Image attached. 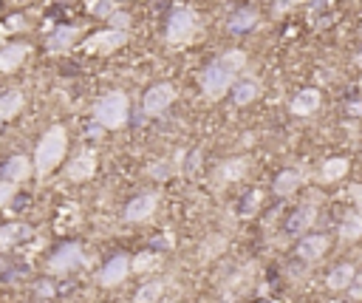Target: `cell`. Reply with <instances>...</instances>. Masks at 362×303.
<instances>
[{"mask_svg":"<svg viewBox=\"0 0 362 303\" xmlns=\"http://www.w3.org/2000/svg\"><path fill=\"white\" fill-rule=\"evenodd\" d=\"M258 94H260L258 79H238L235 88H233V102L235 105H249V102L258 100Z\"/></svg>","mask_w":362,"mask_h":303,"instance_id":"21","label":"cell"},{"mask_svg":"<svg viewBox=\"0 0 362 303\" xmlns=\"http://www.w3.org/2000/svg\"><path fill=\"white\" fill-rule=\"evenodd\" d=\"M246 170H249V162L246 159H226V162H221L218 167H215V173H212V182L218 185V187H223V185H233V182H241L244 176H246Z\"/></svg>","mask_w":362,"mask_h":303,"instance_id":"13","label":"cell"},{"mask_svg":"<svg viewBox=\"0 0 362 303\" xmlns=\"http://www.w3.org/2000/svg\"><path fill=\"white\" fill-rule=\"evenodd\" d=\"M244 68H246V54L241 49H233V52L221 54L218 60H212L201 71V91H204V97L212 100V102L226 97V91L235 88V79H238V74Z\"/></svg>","mask_w":362,"mask_h":303,"instance_id":"1","label":"cell"},{"mask_svg":"<svg viewBox=\"0 0 362 303\" xmlns=\"http://www.w3.org/2000/svg\"><path fill=\"white\" fill-rule=\"evenodd\" d=\"M130 272H133V261L127 255H116L100 270V283L102 286H119Z\"/></svg>","mask_w":362,"mask_h":303,"instance_id":"12","label":"cell"},{"mask_svg":"<svg viewBox=\"0 0 362 303\" xmlns=\"http://www.w3.org/2000/svg\"><path fill=\"white\" fill-rule=\"evenodd\" d=\"M348 289H351V297H354V300H362V272H356V278H354V283H351Z\"/></svg>","mask_w":362,"mask_h":303,"instance_id":"33","label":"cell"},{"mask_svg":"<svg viewBox=\"0 0 362 303\" xmlns=\"http://www.w3.org/2000/svg\"><path fill=\"white\" fill-rule=\"evenodd\" d=\"M356 65L362 68V49H359V54H356Z\"/></svg>","mask_w":362,"mask_h":303,"instance_id":"39","label":"cell"},{"mask_svg":"<svg viewBox=\"0 0 362 303\" xmlns=\"http://www.w3.org/2000/svg\"><path fill=\"white\" fill-rule=\"evenodd\" d=\"M6 34H9L6 23H0V49H6V46H9V42H6Z\"/></svg>","mask_w":362,"mask_h":303,"instance_id":"38","label":"cell"},{"mask_svg":"<svg viewBox=\"0 0 362 303\" xmlns=\"http://www.w3.org/2000/svg\"><path fill=\"white\" fill-rule=\"evenodd\" d=\"M6 29H9V31H20V29H26V20H23L20 15H12V17L6 20Z\"/></svg>","mask_w":362,"mask_h":303,"instance_id":"34","label":"cell"},{"mask_svg":"<svg viewBox=\"0 0 362 303\" xmlns=\"http://www.w3.org/2000/svg\"><path fill=\"white\" fill-rule=\"evenodd\" d=\"M108 23H111V29H116V31H127V29H130V15H127V12H116Z\"/></svg>","mask_w":362,"mask_h":303,"instance_id":"30","label":"cell"},{"mask_svg":"<svg viewBox=\"0 0 362 303\" xmlns=\"http://www.w3.org/2000/svg\"><path fill=\"white\" fill-rule=\"evenodd\" d=\"M148 173H150L153 179H167V167H164V164H150Z\"/></svg>","mask_w":362,"mask_h":303,"instance_id":"35","label":"cell"},{"mask_svg":"<svg viewBox=\"0 0 362 303\" xmlns=\"http://www.w3.org/2000/svg\"><path fill=\"white\" fill-rule=\"evenodd\" d=\"M258 204H260V193H258V190H252V193L244 199V210H241V212H244V215H252V212L258 210Z\"/></svg>","mask_w":362,"mask_h":303,"instance_id":"31","label":"cell"},{"mask_svg":"<svg viewBox=\"0 0 362 303\" xmlns=\"http://www.w3.org/2000/svg\"><path fill=\"white\" fill-rule=\"evenodd\" d=\"M82 34V26L71 23V26H57L49 37H45V52L49 54H65L68 49L77 46V40Z\"/></svg>","mask_w":362,"mask_h":303,"instance_id":"8","label":"cell"},{"mask_svg":"<svg viewBox=\"0 0 362 303\" xmlns=\"http://www.w3.org/2000/svg\"><path fill=\"white\" fill-rule=\"evenodd\" d=\"M320 102H323V94L317 91V88H303V91H297L294 94V100H292V114L294 116H311L317 108H320Z\"/></svg>","mask_w":362,"mask_h":303,"instance_id":"17","label":"cell"},{"mask_svg":"<svg viewBox=\"0 0 362 303\" xmlns=\"http://www.w3.org/2000/svg\"><path fill=\"white\" fill-rule=\"evenodd\" d=\"M167 42L170 46H187L198 37V15L190 6H175L167 17Z\"/></svg>","mask_w":362,"mask_h":303,"instance_id":"4","label":"cell"},{"mask_svg":"<svg viewBox=\"0 0 362 303\" xmlns=\"http://www.w3.org/2000/svg\"><path fill=\"white\" fill-rule=\"evenodd\" d=\"M130 116V102L127 94L122 91H108L97 105H94V122H100L105 131H119Z\"/></svg>","mask_w":362,"mask_h":303,"instance_id":"3","label":"cell"},{"mask_svg":"<svg viewBox=\"0 0 362 303\" xmlns=\"http://www.w3.org/2000/svg\"><path fill=\"white\" fill-rule=\"evenodd\" d=\"M329 252V238L326 235H306L297 241V258H303V261H320V258Z\"/></svg>","mask_w":362,"mask_h":303,"instance_id":"16","label":"cell"},{"mask_svg":"<svg viewBox=\"0 0 362 303\" xmlns=\"http://www.w3.org/2000/svg\"><path fill=\"white\" fill-rule=\"evenodd\" d=\"M354 278H356V270H354L351 264H337V267L326 275V283H329L331 292H343V289H348V286L354 283Z\"/></svg>","mask_w":362,"mask_h":303,"instance_id":"20","label":"cell"},{"mask_svg":"<svg viewBox=\"0 0 362 303\" xmlns=\"http://www.w3.org/2000/svg\"><path fill=\"white\" fill-rule=\"evenodd\" d=\"M340 238L343 241H356L362 238V212H348L340 222Z\"/></svg>","mask_w":362,"mask_h":303,"instance_id":"25","label":"cell"},{"mask_svg":"<svg viewBox=\"0 0 362 303\" xmlns=\"http://www.w3.org/2000/svg\"><path fill=\"white\" fill-rule=\"evenodd\" d=\"M156 207H159V193H142V196H136V199L127 201V207H125V222H130V224L148 222L150 215L156 212Z\"/></svg>","mask_w":362,"mask_h":303,"instance_id":"10","label":"cell"},{"mask_svg":"<svg viewBox=\"0 0 362 303\" xmlns=\"http://www.w3.org/2000/svg\"><path fill=\"white\" fill-rule=\"evenodd\" d=\"M37 295H42V297H52V295H54V286L42 281V283H37Z\"/></svg>","mask_w":362,"mask_h":303,"instance_id":"37","label":"cell"},{"mask_svg":"<svg viewBox=\"0 0 362 303\" xmlns=\"http://www.w3.org/2000/svg\"><path fill=\"white\" fill-rule=\"evenodd\" d=\"M127 42V31H116V29H102V31H94V34H88L82 42H79V49L85 54H113L116 49H122Z\"/></svg>","mask_w":362,"mask_h":303,"instance_id":"5","label":"cell"},{"mask_svg":"<svg viewBox=\"0 0 362 303\" xmlns=\"http://www.w3.org/2000/svg\"><path fill=\"white\" fill-rule=\"evenodd\" d=\"M258 26V12L252 6H241L238 12L230 15V20H226V29H230L233 34H246Z\"/></svg>","mask_w":362,"mask_h":303,"instance_id":"19","label":"cell"},{"mask_svg":"<svg viewBox=\"0 0 362 303\" xmlns=\"http://www.w3.org/2000/svg\"><path fill=\"white\" fill-rule=\"evenodd\" d=\"M348 196H351V199L356 201V207H359V212H362V185H351Z\"/></svg>","mask_w":362,"mask_h":303,"instance_id":"36","label":"cell"},{"mask_svg":"<svg viewBox=\"0 0 362 303\" xmlns=\"http://www.w3.org/2000/svg\"><path fill=\"white\" fill-rule=\"evenodd\" d=\"M97 173V150H90V148H85V150H79L71 162H68V167H65V176L71 179V182H85V179H90Z\"/></svg>","mask_w":362,"mask_h":303,"instance_id":"9","label":"cell"},{"mask_svg":"<svg viewBox=\"0 0 362 303\" xmlns=\"http://www.w3.org/2000/svg\"><path fill=\"white\" fill-rule=\"evenodd\" d=\"M31 233V227H26V224H6V227H0V252H6V249H12L20 238H26Z\"/></svg>","mask_w":362,"mask_h":303,"instance_id":"24","label":"cell"},{"mask_svg":"<svg viewBox=\"0 0 362 303\" xmlns=\"http://www.w3.org/2000/svg\"><path fill=\"white\" fill-rule=\"evenodd\" d=\"M159 267H162V255L159 252H136V258H133V272L136 275H150V272H159Z\"/></svg>","mask_w":362,"mask_h":303,"instance_id":"23","label":"cell"},{"mask_svg":"<svg viewBox=\"0 0 362 303\" xmlns=\"http://www.w3.org/2000/svg\"><path fill=\"white\" fill-rule=\"evenodd\" d=\"M348 173V159H343V156H334V159H329V162H323V170H320V179L323 182H337V179H343Z\"/></svg>","mask_w":362,"mask_h":303,"instance_id":"26","label":"cell"},{"mask_svg":"<svg viewBox=\"0 0 362 303\" xmlns=\"http://www.w3.org/2000/svg\"><path fill=\"white\" fill-rule=\"evenodd\" d=\"M164 295V283L162 281H148L145 286H139V292H136V303H159V297Z\"/></svg>","mask_w":362,"mask_h":303,"instance_id":"28","label":"cell"},{"mask_svg":"<svg viewBox=\"0 0 362 303\" xmlns=\"http://www.w3.org/2000/svg\"><path fill=\"white\" fill-rule=\"evenodd\" d=\"M65 148H68V134L63 125H52L49 131L42 134L37 150H34V173L40 179H45L52 170L60 167V162L65 159Z\"/></svg>","mask_w":362,"mask_h":303,"instance_id":"2","label":"cell"},{"mask_svg":"<svg viewBox=\"0 0 362 303\" xmlns=\"http://www.w3.org/2000/svg\"><path fill=\"white\" fill-rule=\"evenodd\" d=\"M31 170H34V159L23 156V153H15L6 159V164L0 167V179L3 182H12V185H20L31 176Z\"/></svg>","mask_w":362,"mask_h":303,"instance_id":"11","label":"cell"},{"mask_svg":"<svg viewBox=\"0 0 362 303\" xmlns=\"http://www.w3.org/2000/svg\"><path fill=\"white\" fill-rule=\"evenodd\" d=\"M31 54V46L29 42H9L6 49H0V74H12L17 71L26 57Z\"/></svg>","mask_w":362,"mask_h":303,"instance_id":"14","label":"cell"},{"mask_svg":"<svg viewBox=\"0 0 362 303\" xmlns=\"http://www.w3.org/2000/svg\"><path fill=\"white\" fill-rule=\"evenodd\" d=\"M82 261H85L82 247H79L77 241H71V244H63V247L49 258V272H52V275H68V272L77 270Z\"/></svg>","mask_w":362,"mask_h":303,"instance_id":"6","label":"cell"},{"mask_svg":"<svg viewBox=\"0 0 362 303\" xmlns=\"http://www.w3.org/2000/svg\"><path fill=\"white\" fill-rule=\"evenodd\" d=\"M173 100H175L173 85L170 82H156V85H150V88H148V94L142 100V108H145L148 116H159V114H164L173 105Z\"/></svg>","mask_w":362,"mask_h":303,"instance_id":"7","label":"cell"},{"mask_svg":"<svg viewBox=\"0 0 362 303\" xmlns=\"http://www.w3.org/2000/svg\"><path fill=\"white\" fill-rule=\"evenodd\" d=\"M15 190H17V185H12V182H3V179H0V210H3V207L12 201Z\"/></svg>","mask_w":362,"mask_h":303,"instance_id":"29","label":"cell"},{"mask_svg":"<svg viewBox=\"0 0 362 303\" xmlns=\"http://www.w3.org/2000/svg\"><path fill=\"white\" fill-rule=\"evenodd\" d=\"M88 12L94 15V17H100V20H111L116 12H119V3L116 0H88Z\"/></svg>","mask_w":362,"mask_h":303,"instance_id":"27","label":"cell"},{"mask_svg":"<svg viewBox=\"0 0 362 303\" xmlns=\"http://www.w3.org/2000/svg\"><path fill=\"white\" fill-rule=\"evenodd\" d=\"M300 185H303V173L300 170H283L275 179V193L278 196H292V193H297Z\"/></svg>","mask_w":362,"mask_h":303,"instance_id":"22","label":"cell"},{"mask_svg":"<svg viewBox=\"0 0 362 303\" xmlns=\"http://www.w3.org/2000/svg\"><path fill=\"white\" fill-rule=\"evenodd\" d=\"M23 105H26V97H23L20 88H9V91H3V94H0V122L15 119V116L23 111Z\"/></svg>","mask_w":362,"mask_h":303,"instance_id":"18","label":"cell"},{"mask_svg":"<svg viewBox=\"0 0 362 303\" xmlns=\"http://www.w3.org/2000/svg\"><path fill=\"white\" fill-rule=\"evenodd\" d=\"M297 3H300V0H275V15H286V12H292Z\"/></svg>","mask_w":362,"mask_h":303,"instance_id":"32","label":"cell"},{"mask_svg":"<svg viewBox=\"0 0 362 303\" xmlns=\"http://www.w3.org/2000/svg\"><path fill=\"white\" fill-rule=\"evenodd\" d=\"M317 222V207L314 204H300L286 222V233L289 235H303L306 230H311Z\"/></svg>","mask_w":362,"mask_h":303,"instance_id":"15","label":"cell"}]
</instances>
